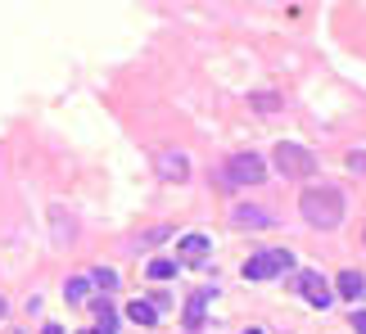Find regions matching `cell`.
<instances>
[{"label": "cell", "instance_id": "obj_1", "mask_svg": "<svg viewBox=\"0 0 366 334\" xmlns=\"http://www.w3.org/2000/svg\"><path fill=\"white\" fill-rule=\"evenodd\" d=\"M344 190L339 185H312L303 190V199H298V213H303V222L312 226V231H335V226L344 222Z\"/></svg>", "mask_w": 366, "mask_h": 334}, {"label": "cell", "instance_id": "obj_2", "mask_svg": "<svg viewBox=\"0 0 366 334\" xmlns=\"http://www.w3.org/2000/svg\"><path fill=\"white\" fill-rule=\"evenodd\" d=\"M272 163H276L281 176H290V181L316 176V154H312V149H303V145H294V140H281V145H276Z\"/></svg>", "mask_w": 366, "mask_h": 334}, {"label": "cell", "instance_id": "obj_3", "mask_svg": "<svg viewBox=\"0 0 366 334\" xmlns=\"http://www.w3.org/2000/svg\"><path fill=\"white\" fill-rule=\"evenodd\" d=\"M221 181H226V185H263V181H267L263 154H254V149H240V154H230L226 167H221Z\"/></svg>", "mask_w": 366, "mask_h": 334}, {"label": "cell", "instance_id": "obj_4", "mask_svg": "<svg viewBox=\"0 0 366 334\" xmlns=\"http://www.w3.org/2000/svg\"><path fill=\"white\" fill-rule=\"evenodd\" d=\"M294 266V253L290 249H263V253H254L240 271H244V280H272V275H281V271H290Z\"/></svg>", "mask_w": 366, "mask_h": 334}, {"label": "cell", "instance_id": "obj_5", "mask_svg": "<svg viewBox=\"0 0 366 334\" xmlns=\"http://www.w3.org/2000/svg\"><path fill=\"white\" fill-rule=\"evenodd\" d=\"M298 294H303V298L312 303V308H321V312L330 308V298H335V294L325 289V280H321L316 271H298Z\"/></svg>", "mask_w": 366, "mask_h": 334}, {"label": "cell", "instance_id": "obj_6", "mask_svg": "<svg viewBox=\"0 0 366 334\" xmlns=\"http://www.w3.org/2000/svg\"><path fill=\"white\" fill-rule=\"evenodd\" d=\"M217 294V284H204V289H195L190 294V303H186V330H199L204 326V308H208V298Z\"/></svg>", "mask_w": 366, "mask_h": 334}, {"label": "cell", "instance_id": "obj_7", "mask_svg": "<svg viewBox=\"0 0 366 334\" xmlns=\"http://www.w3.org/2000/svg\"><path fill=\"white\" fill-rule=\"evenodd\" d=\"M230 222H235L240 231H263V226H272V217H267V208L240 204V208H230Z\"/></svg>", "mask_w": 366, "mask_h": 334}, {"label": "cell", "instance_id": "obj_8", "mask_svg": "<svg viewBox=\"0 0 366 334\" xmlns=\"http://www.w3.org/2000/svg\"><path fill=\"white\" fill-rule=\"evenodd\" d=\"M177 249H181V262H204L208 249H213V240L195 231V235H181V240H177Z\"/></svg>", "mask_w": 366, "mask_h": 334}, {"label": "cell", "instance_id": "obj_9", "mask_svg": "<svg viewBox=\"0 0 366 334\" xmlns=\"http://www.w3.org/2000/svg\"><path fill=\"white\" fill-rule=\"evenodd\" d=\"M335 294H339V298H349V303H358L362 294H366V275H362V271H339Z\"/></svg>", "mask_w": 366, "mask_h": 334}, {"label": "cell", "instance_id": "obj_10", "mask_svg": "<svg viewBox=\"0 0 366 334\" xmlns=\"http://www.w3.org/2000/svg\"><path fill=\"white\" fill-rule=\"evenodd\" d=\"M159 172H163V181H186L190 158H186V154H177V149H168V154L159 158Z\"/></svg>", "mask_w": 366, "mask_h": 334}, {"label": "cell", "instance_id": "obj_11", "mask_svg": "<svg viewBox=\"0 0 366 334\" xmlns=\"http://www.w3.org/2000/svg\"><path fill=\"white\" fill-rule=\"evenodd\" d=\"M77 334H118V312L109 303H95V330H77Z\"/></svg>", "mask_w": 366, "mask_h": 334}, {"label": "cell", "instance_id": "obj_12", "mask_svg": "<svg viewBox=\"0 0 366 334\" xmlns=\"http://www.w3.org/2000/svg\"><path fill=\"white\" fill-rule=\"evenodd\" d=\"M127 321H136V326H159V312H154L149 298H131L127 303Z\"/></svg>", "mask_w": 366, "mask_h": 334}, {"label": "cell", "instance_id": "obj_13", "mask_svg": "<svg viewBox=\"0 0 366 334\" xmlns=\"http://www.w3.org/2000/svg\"><path fill=\"white\" fill-rule=\"evenodd\" d=\"M86 280H91V284H100L104 294H109V289H118V271H113V266H95V271L86 275Z\"/></svg>", "mask_w": 366, "mask_h": 334}, {"label": "cell", "instance_id": "obj_14", "mask_svg": "<svg viewBox=\"0 0 366 334\" xmlns=\"http://www.w3.org/2000/svg\"><path fill=\"white\" fill-rule=\"evenodd\" d=\"M145 271H149V280H172V275H177V262H172V257H154Z\"/></svg>", "mask_w": 366, "mask_h": 334}, {"label": "cell", "instance_id": "obj_15", "mask_svg": "<svg viewBox=\"0 0 366 334\" xmlns=\"http://www.w3.org/2000/svg\"><path fill=\"white\" fill-rule=\"evenodd\" d=\"M86 294H91V280H86V275H73V280L64 284V298H68V303H82Z\"/></svg>", "mask_w": 366, "mask_h": 334}, {"label": "cell", "instance_id": "obj_16", "mask_svg": "<svg viewBox=\"0 0 366 334\" xmlns=\"http://www.w3.org/2000/svg\"><path fill=\"white\" fill-rule=\"evenodd\" d=\"M168 235H172L168 226H154V231H145V235H140L136 244H140V249H149V244H163V240H168Z\"/></svg>", "mask_w": 366, "mask_h": 334}, {"label": "cell", "instance_id": "obj_17", "mask_svg": "<svg viewBox=\"0 0 366 334\" xmlns=\"http://www.w3.org/2000/svg\"><path fill=\"white\" fill-rule=\"evenodd\" d=\"M249 104H254L258 113H272V109H281V100H276V95H254Z\"/></svg>", "mask_w": 366, "mask_h": 334}, {"label": "cell", "instance_id": "obj_18", "mask_svg": "<svg viewBox=\"0 0 366 334\" xmlns=\"http://www.w3.org/2000/svg\"><path fill=\"white\" fill-rule=\"evenodd\" d=\"M349 172H358V176H366V149H353V154H349Z\"/></svg>", "mask_w": 366, "mask_h": 334}, {"label": "cell", "instance_id": "obj_19", "mask_svg": "<svg viewBox=\"0 0 366 334\" xmlns=\"http://www.w3.org/2000/svg\"><path fill=\"white\" fill-rule=\"evenodd\" d=\"M353 330H358V334H366V312H353Z\"/></svg>", "mask_w": 366, "mask_h": 334}, {"label": "cell", "instance_id": "obj_20", "mask_svg": "<svg viewBox=\"0 0 366 334\" xmlns=\"http://www.w3.org/2000/svg\"><path fill=\"white\" fill-rule=\"evenodd\" d=\"M41 334H64V326H54V321H50V326H45Z\"/></svg>", "mask_w": 366, "mask_h": 334}, {"label": "cell", "instance_id": "obj_21", "mask_svg": "<svg viewBox=\"0 0 366 334\" xmlns=\"http://www.w3.org/2000/svg\"><path fill=\"white\" fill-rule=\"evenodd\" d=\"M244 334H263V330H254V326H249V330H244Z\"/></svg>", "mask_w": 366, "mask_h": 334}, {"label": "cell", "instance_id": "obj_22", "mask_svg": "<svg viewBox=\"0 0 366 334\" xmlns=\"http://www.w3.org/2000/svg\"><path fill=\"white\" fill-rule=\"evenodd\" d=\"M0 317H5V298H0Z\"/></svg>", "mask_w": 366, "mask_h": 334}]
</instances>
